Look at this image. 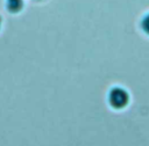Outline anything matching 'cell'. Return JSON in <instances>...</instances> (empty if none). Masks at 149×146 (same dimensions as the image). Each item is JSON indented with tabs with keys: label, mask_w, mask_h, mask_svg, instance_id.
<instances>
[{
	"label": "cell",
	"mask_w": 149,
	"mask_h": 146,
	"mask_svg": "<svg viewBox=\"0 0 149 146\" xmlns=\"http://www.w3.org/2000/svg\"><path fill=\"white\" fill-rule=\"evenodd\" d=\"M129 102V95L122 87H113L108 93V103L114 109H122Z\"/></svg>",
	"instance_id": "1"
},
{
	"label": "cell",
	"mask_w": 149,
	"mask_h": 146,
	"mask_svg": "<svg viewBox=\"0 0 149 146\" xmlns=\"http://www.w3.org/2000/svg\"><path fill=\"white\" fill-rule=\"evenodd\" d=\"M23 6L22 0H6V7L8 8L9 12H19Z\"/></svg>",
	"instance_id": "2"
},
{
	"label": "cell",
	"mask_w": 149,
	"mask_h": 146,
	"mask_svg": "<svg viewBox=\"0 0 149 146\" xmlns=\"http://www.w3.org/2000/svg\"><path fill=\"white\" fill-rule=\"evenodd\" d=\"M141 28H142V30L147 35H149V13L142 19V21H141Z\"/></svg>",
	"instance_id": "3"
},
{
	"label": "cell",
	"mask_w": 149,
	"mask_h": 146,
	"mask_svg": "<svg viewBox=\"0 0 149 146\" xmlns=\"http://www.w3.org/2000/svg\"><path fill=\"white\" fill-rule=\"evenodd\" d=\"M0 25H1V19H0Z\"/></svg>",
	"instance_id": "4"
}]
</instances>
